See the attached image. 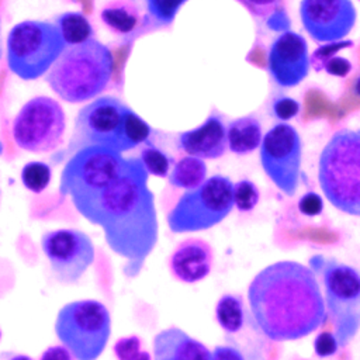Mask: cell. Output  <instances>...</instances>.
Returning <instances> with one entry per match:
<instances>
[{
  "mask_svg": "<svg viewBox=\"0 0 360 360\" xmlns=\"http://www.w3.org/2000/svg\"><path fill=\"white\" fill-rule=\"evenodd\" d=\"M248 302L256 328L273 342L300 340L328 321L316 274L295 260H278L256 273Z\"/></svg>",
  "mask_w": 360,
  "mask_h": 360,
  "instance_id": "7a4b0ae2",
  "label": "cell"
},
{
  "mask_svg": "<svg viewBox=\"0 0 360 360\" xmlns=\"http://www.w3.org/2000/svg\"><path fill=\"white\" fill-rule=\"evenodd\" d=\"M186 1L188 0H146L145 27L159 28L170 25Z\"/></svg>",
  "mask_w": 360,
  "mask_h": 360,
  "instance_id": "d4e9b609",
  "label": "cell"
},
{
  "mask_svg": "<svg viewBox=\"0 0 360 360\" xmlns=\"http://www.w3.org/2000/svg\"><path fill=\"white\" fill-rule=\"evenodd\" d=\"M177 148L186 155L200 159H218L228 149L226 127L215 111L201 125L183 131L177 136Z\"/></svg>",
  "mask_w": 360,
  "mask_h": 360,
  "instance_id": "e0dca14e",
  "label": "cell"
},
{
  "mask_svg": "<svg viewBox=\"0 0 360 360\" xmlns=\"http://www.w3.org/2000/svg\"><path fill=\"white\" fill-rule=\"evenodd\" d=\"M55 333L76 360H97L111 335V315L97 300L65 304L55 318Z\"/></svg>",
  "mask_w": 360,
  "mask_h": 360,
  "instance_id": "ba28073f",
  "label": "cell"
},
{
  "mask_svg": "<svg viewBox=\"0 0 360 360\" xmlns=\"http://www.w3.org/2000/svg\"><path fill=\"white\" fill-rule=\"evenodd\" d=\"M3 56V42H1V14H0V59Z\"/></svg>",
  "mask_w": 360,
  "mask_h": 360,
  "instance_id": "f35d334b",
  "label": "cell"
},
{
  "mask_svg": "<svg viewBox=\"0 0 360 360\" xmlns=\"http://www.w3.org/2000/svg\"><path fill=\"white\" fill-rule=\"evenodd\" d=\"M3 153H4V143L0 141V158L3 156ZM0 198H1V190H0Z\"/></svg>",
  "mask_w": 360,
  "mask_h": 360,
  "instance_id": "ab89813d",
  "label": "cell"
},
{
  "mask_svg": "<svg viewBox=\"0 0 360 360\" xmlns=\"http://www.w3.org/2000/svg\"><path fill=\"white\" fill-rule=\"evenodd\" d=\"M211 350L177 326L159 330L153 338V360H210Z\"/></svg>",
  "mask_w": 360,
  "mask_h": 360,
  "instance_id": "ac0fdd59",
  "label": "cell"
},
{
  "mask_svg": "<svg viewBox=\"0 0 360 360\" xmlns=\"http://www.w3.org/2000/svg\"><path fill=\"white\" fill-rule=\"evenodd\" d=\"M139 160L145 167L146 173L156 177H167L173 166L172 158L150 142H146L142 148Z\"/></svg>",
  "mask_w": 360,
  "mask_h": 360,
  "instance_id": "484cf974",
  "label": "cell"
},
{
  "mask_svg": "<svg viewBox=\"0 0 360 360\" xmlns=\"http://www.w3.org/2000/svg\"><path fill=\"white\" fill-rule=\"evenodd\" d=\"M38 360H76L70 350L63 345H53L46 347Z\"/></svg>",
  "mask_w": 360,
  "mask_h": 360,
  "instance_id": "d590c367",
  "label": "cell"
},
{
  "mask_svg": "<svg viewBox=\"0 0 360 360\" xmlns=\"http://www.w3.org/2000/svg\"><path fill=\"white\" fill-rule=\"evenodd\" d=\"M263 138L260 121L253 115L238 117L226 125L228 149L235 155H248L260 146Z\"/></svg>",
  "mask_w": 360,
  "mask_h": 360,
  "instance_id": "ffe728a7",
  "label": "cell"
},
{
  "mask_svg": "<svg viewBox=\"0 0 360 360\" xmlns=\"http://www.w3.org/2000/svg\"><path fill=\"white\" fill-rule=\"evenodd\" d=\"M52 170L51 166L45 162L32 160L22 166L21 169V181L24 187L35 194L42 193L51 183Z\"/></svg>",
  "mask_w": 360,
  "mask_h": 360,
  "instance_id": "4316f807",
  "label": "cell"
},
{
  "mask_svg": "<svg viewBox=\"0 0 360 360\" xmlns=\"http://www.w3.org/2000/svg\"><path fill=\"white\" fill-rule=\"evenodd\" d=\"M112 352L117 360H152L150 353L142 347V339L138 335L117 339Z\"/></svg>",
  "mask_w": 360,
  "mask_h": 360,
  "instance_id": "f1b7e54d",
  "label": "cell"
},
{
  "mask_svg": "<svg viewBox=\"0 0 360 360\" xmlns=\"http://www.w3.org/2000/svg\"><path fill=\"white\" fill-rule=\"evenodd\" d=\"M215 319L226 333H238L245 323L243 300L238 294H224L215 304Z\"/></svg>",
  "mask_w": 360,
  "mask_h": 360,
  "instance_id": "603a6c76",
  "label": "cell"
},
{
  "mask_svg": "<svg viewBox=\"0 0 360 360\" xmlns=\"http://www.w3.org/2000/svg\"><path fill=\"white\" fill-rule=\"evenodd\" d=\"M245 8L255 15L256 18L264 20L270 27V20L274 21V30L285 31L290 30L287 27L288 17L284 13L283 0H238Z\"/></svg>",
  "mask_w": 360,
  "mask_h": 360,
  "instance_id": "cb8c5ba5",
  "label": "cell"
},
{
  "mask_svg": "<svg viewBox=\"0 0 360 360\" xmlns=\"http://www.w3.org/2000/svg\"><path fill=\"white\" fill-rule=\"evenodd\" d=\"M66 115L59 101L49 96H35L18 110L13 121L15 145L31 153H46L62 145Z\"/></svg>",
  "mask_w": 360,
  "mask_h": 360,
  "instance_id": "30bf717a",
  "label": "cell"
},
{
  "mask_svg": "<svg viewBox=\"0 0 360 360\" xmlns=\"http://www.w3.org/2000/svg\"><path fill=\"white\" fill-rule=\"evenodd\" d=\"M150 135V125L118 97L98 96L77 111L65 155L91 145L124 153L149 142Z\"/></svg>",
  "mask_w": 360,
  "mask_h": 360,
  "instance_id": "3957f363",
  "label": "cell"
},
{
  "mask_svg": "<svg viewBox=\"0 0 360 360\" xmlns=\"http://www.w3.org/2000/svg\"><path fill=\"white\" fill-rule=\"evenodd\" d=\"M0 360H34V359H31L30 356L22 354V353L4 350V352H0Z\"/></svg>",
  "mask_w": 360,
  "mask_h": 360,
  "instance_id": "8d00e7d4",
  "label": "cell"
},
{
  "mask_svg": "<svg viewBox=\"0 0 360 360\" xmlns=\"http://www.w3.org/2000/svg\"><path fill=\"white\" fill-rule=\"evenodd\" d=\"M318 183L336 210L360 217V128L332 134L319 153Z\"/></svg>",
  "mask_w": 360,
  "mask_h": 360,
  "instance_id": "5b68a950",
  "label": "cell"
},
{
  "mask_svg": "<svg viewBox=\"0 0 360 360\" xmlns=\"http://www.w3.org/2000/svg\"><path fill=\"white\" fill-rule=\"evenodd\" d=\"M167 264L170 274L177 281L184 284L198 283L212 270V246L201 238H186L176 245Z\"/></svg>",
  "mask_w": 360,
  "mask_h": 360,
  "instance_id": "2e32d148",
  "label": "cell"
},
{
  "mask_svg": "<svg viewBox=\"0 0 360 360\" xmlns=\"http://www.w3.org/2000/svg\"><path fill=\"white\" fill-rule=\"evenodd\" d=\"M122 153L104 146H84L66 160L59 180L62 197H76L97 190L115 179L125 167Z\"/></svg>",
  "mask_w": 360,
  "mask_h": 360,
  "instance_id": "8fae6325",
  "label": "cell"
},
{
  "mask_svg": "<svg viewBox=\"0 0 360 360\" xmlns=\"http://www.w3.org/2000/svg\"><path fill=\"white\" fill-rule=\"evenodd\" d=\"M353 45H354V42L350 39H340V41H335V42L321 44L309 55V68H312L315 72H321L326 60L339 55L340 51H343L346 48H352Z\"/></svg>",
  "mask_w": 360,
  "mask_h": 360,
  "instance_id": "f546056e",
  "label": "cell"
},
{
  "mask_svg": "<svg viewBox=\"0 0 360 360\" xmlns=\"http://www.w3.org/2000/svg\"><path fill=\"white\" fill-rule=\"evenodd\" d=\"M267 70L280 87L298 86L309 72L307 39L292 30L281 31L269 46Z\"/></svg>",
  "mask_w": 360,
  "mask_h": 360,
  "instance_id": "9a60e30c",
  "label": "cell"
},
{
  "mask_svg": "<svg viewBox=\"0 0 360 360\" xmlns=\"http://www.w3.org/2000/svg\"><path fill=\"white\" fill-rule=\"evenodd\" d=\"M100 18L111 32L124 38H134L145 28V20L131 0L108 1L101 8Z\"/></svg>",
  "mask_w": 360,
  "mask_h": 360,
  "instance_id": "d6986e66",
  "label": "cell"
},
{
  "mask_svg": "<svg viewBox=\"0 0 360 360\" xmlns=\"http://www.w3.org/2000/svg\"><path fill=\"white\" fill-rule=\"evenodd\" d=\"M300 18L307 34L319 44L346 39L356 24L352 0H301Z\"/></svg>",
  "mask_w": 360,
  "mask_h": 360,
  "instance_id": "5bb4252c",
  "label": "cell"
},
{
  "mask_svg": "<svg viewBox=\"0 0 360 360\" xmlns=\"http://www.w3.org/2000/svg\"><path fill=\"white\" fill-rule=\"evenodd\" d=\"M41 249L49 262L52 276L62 284L77 283L96 259L90 236L75 228H60L42 233Z\"/></svg>",
  "mask_w": 360,
  "mask_h": 360,
  "instance_id": "4fadbf2b",
  "label": "cell"
},
{
  "mask_svg": "<svg viewBox=\"0 0 360 360\" xmlns=\"http://www.w3.org/2000/svg\"><path fill=\"white\" fill-rule=\"evenodd\" d=\"M210 360H245V357L239 349L229 345H221L211 350Z\"/></svg>",
  "mask_w": 360,
  "mask_h": 360,
  "instance_id": "e575fe53",
  "label": "cell"
},
{
  "mask_svg": "<svg viewBox=\"0 0 360 360\" xmlns=\"http://www.w3.org/2000/svg\"><path fill=\"white\" fill-rule=\"evenodd\" d=\"M167 179L173 187L193 190L207 179V165L200 158L186 155L173 163Z\"/></svg>",
  "mask_w": 360,
  "mask_h": 360,
  "instance_id": "44dd1931",
  "label": "cell"
},
{
  "mask_svg": "<svg viewBox=\"0 0 360 360\" xmlns=\"http://www.w3.org/2000/svg\"><path fill=\"white\" fill-rule=\"evenodd\" d=\"M260 165L271 183L285 195L297 193L301 179L302 142L288 122L274 124L262 138Z\"/></svg>",
  "mask_w": 360,
  "mask_h": 360,
  "instance_id": "7c38bea8",
  "label": "cell"
},
{
  "mask_svg": "<svg viewBox=\"0 0 360 360\" xmlns=\"http://www.w3.org/2000/svg\"><path fill=\"white\" fill-rule=\"evenodd\" d=\"M131 1H134V0H131Z\"/></svg>",
  "mask_w": 360,
  "mask_h": 360,
  "instance_id": "b9f144b4",
  "label": "cell"
},
{
  "mask_svg": "<svg viewBox=\"0 0 360 360\" xmlns=\"http://www.w3.org/2000/svg\"><path fill=\"white\" fill-rule=\"evenodd\" d=\"M66 44L51 21L24 20L7 32L6 59L8 69L22 80L45 76Z\"/></svg>",
  "mask_w": 360,
  "mask_h": 360,
  "instance_id": "52a82bcc",
  "label": "cell"
},
{
  "mask_svg": "<svg viewBox=\"0 0 360 360\" xmlns=\"http://www.w3.org/2000/svg\"><path fill=\"white\" fill-rule=\"evenodd\" d=\"M353 93L357 96V97H360V75L353 80Z\"/></svg>",
  "mask_w": 360,
  "mask_h": 360,
  "instance_id": "74e56055",
  "label": "cell"
},
{
  "mask_svg": "<svg viewBox=\"0 0 360 360\" xmlns=\"http://www.w3.org/2000/svg\"><path fill=\"white\" fill-rule=\"evenodd\" d=\"M309 267L321 274L326 319L343 349L360 330V271L323 255L311 256Z\"/></svg>",
  "mask_w": 360,
  "mask_h": 360,
  "instance_id": "8992f818",
  "label": "cell"
},
{
  "mask_svg": "<svg viewBox=\"0 0 360 360\" xmlns=\"http://www.w3.org/2000/svg\"><path fill=\"white\" fill-rule=\"evenodd\" d=\"M259 200H260V191L253 181L248 179H242L233 183L232 201H233V207L238 211L249 212L255 210Z\"/></svg>",
  "mask_w": 360,
  "mask_h": 360,
  "instance_id": "83f0119b",
  "label": "cell"
},
{
  "mask_svg": "<svg viewBox=\"0 0 360 360\" xmlns=\"http://www.w3.org/2000/svg\"><path fill=\"white\" fill-rule=\"evenodd\" d=\"M232 187L229 177L214 174L198 187L186 190L166 217L169 229L173 233H187L218 225L233 208Z\"/></svg>",
  "mask_w": 360,
  "mask_h": 360,
  "instance_id": "9c48e42d",
  "label": "cell"
},
{
  "mask_svg": "<svg viewBox=\"0 0 360 360\" xmlns=\"http://www.w3.org/2000/svg\"><path fill=\"white\" fill-rule=\"evenodd\" d=\"M353 69L352 62L340 55H336L333 58H330L329 60L325 62L322 70H325L329 76H335V77H346Z\"/></svg>",
  "mask_w": 360,
  "mask_h": 360,
  "instance_id": "836d02e7",
  "label": "cell"
},
{
  "mask_svg": "<svg viewBox=\"0 0 360 360\" xmlns=\"http://www.w3.org/2000/svg\"><path fill=\"white\" fill-rule=\"evenodd\" d=\"M298 211L305 217H318L323 211V200L315 191L302 194L298 200Z\"/></svg>",
  "mask_w": 360,
  "mask_h": 360,
  "instance_id": "d6a6232c",
  "label": "cell"
},
{
  "mask_svg": "<svg viewBox=\"0 0 360 360\" xmlns=\"http://www.w3.org/2000/svg\"><path fill=\"white\" fill-rule=\"evenodd\" d=\"M339 343L338 339L335 336L333 332L330 330H322L316 335L315 340H314V352L318 357L325 359V357H330L333 354H336V352L339 350Z\"/></svg>",
  "mask_w": 360,
  "mask_h": 360,
  "instance_id": "1f68e13d",
  "label": "cell"
},
{
  "mask_svg": "<svg viewBox=\"0 0 360 360\" xmlns=\"http://www.w3.org/2000/svg\"><path fill=\"white\" fill-rule=\"evenodd\" d=\"M114 66L111 49L91 38L68 45L45 75V82L59 98L77 104L98 97L107 89Z\"/></svg>",
  "mask_w": 360,
  "mask_h": 360,
  "instance_id": "277c9868",
  "label": "cell"
},
{
  "mask_svg": "<svg viewBox=\"0 0 360 360\" xmlns=\"http://www.w3.org/2000/svg\"><path fill=\"white\" fill-rule=\"evenodd\" d=\"M0 338H1V330H0Z\"/></svg>",
  "mask_w": 360,
  "mask_h": 360,
  "instance_id": "60d3db41",
  "label": "cell"
},
{
  "mask_svg": "<svg viewBox=\"0 0 360 360\" xmlns=\"http://www.w3.org/2000/svg\"><path fill=\"white\" fill-rule=\"evenodd\" d=\"M139 158H127L124 170L103 187L72 197L75 210L101 228L110 250L127 260L122 271L135 277L159 238L155 195Z\"/></svg>",
  "mask_w": 360,
  "mask_h": 360,
  "instance_id": "6da1fadb",
  "label": "cell"
},
{
  "mask_svg": "<svg viewBox=\"0 0 360 360\" xmlns=\"http://www.w3.org/2000/svg\"><path fill=\"white\" fill-rule=\"evenodd\" d=\"M53 24L59 30L66 46L94 38L93 25L82 11H65L53 20Z\"/></svg>",
  "mask_w": 360,
  "mask_h": 360,
  "instance_id": "7402d4cb",
  "label": "cell"
},
{
  "mask_svg": "<svg viewBox=\"0 0 360 360\" xmlns=\"http://www.w3.org/2000/svg\"><path fill=\"white\" fill-rule=\"evenodd\" d=\"M271 115L280 122H288L295 118L301 111V103L290 96H280L271 101Z\"/></svg>",
  "mask_w": 360,
  "mask_h": 360,
  "instance_id": "4dcf8cb0",
  "label": "cell"
}]
</instances>
